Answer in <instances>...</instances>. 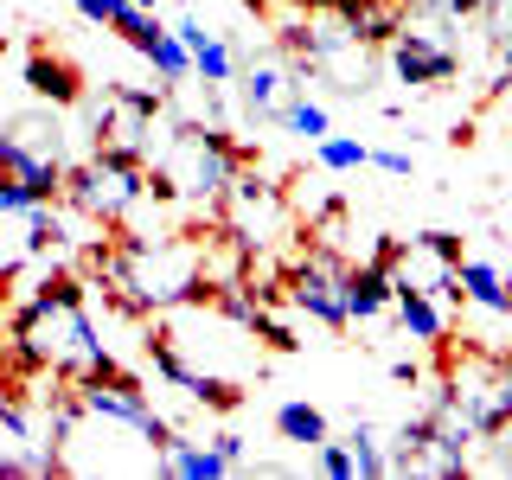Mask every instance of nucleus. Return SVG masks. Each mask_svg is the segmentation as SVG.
I'll return each instance as SVG.
<instances>
[{
  "mask_svg": "<svg viewBox=\"0 0 512 480\" xmlns=\"http://www.w3.org/2000/svg\"><path fill=\"white\" fill-rule=\"evenodd\" d=\"M455 26H416L404 20L391 32V77L404 90H442V84H455V71H461V52H455V39H448Z\"/></svg>",
  "mask_w": 512,
  "mask_h": 480,
  "instance_id": "7",
  "label": "nucleus"
},
{
  "mask_svg": "<svg viewBox=\"0 0 512 480\" xmlns=\"http://www.w3.org/2000/svg\"><path fill=\"white\" fill-rule=\"evenodd\" d=\"M295 90H308L295 71H288V58H263V64H250V77H244V116L250 122H282V109H288V96Z\"/></svg>",
  "mask_w": 512,
  "mask_h": 480,
  "instance_id": "10",
  "label": "nucleus"
},
{
  "mask_svg": "<svg viewBox=\"0 0 512 480\" xmlns=\"http://www.w3.org/2000/svg\"><path fill=\"white\" fill-rule=\"evenodd\" d=\"M448 410L474 429V436H493V429H512V352H487L468 346L461 359H448V372L436 378Z\"/></svg>",
  "mask_w": 512,
  "mask_h": 480,
  "instance_id": "5",
  "label": "nucleus"
},
{
  "mask_svg": "<svg viewBox=\"0 0 512 480\" xmlns=\"http://www.w3.org/2000/svg\"><path fill=\"white\" fill-rule=\"evenodd\" d=\"M212 442H218V455L231 461V468H244V436H237V429H218Z\"/></svg>",
  "mask_w": 512,
  "mask_h": 480,
  "instance_id": "27",
  "label": "nucleus"
},
{
  "mask_svg": "<svg viewBox=\"0 0 512 480\" xmlns=\"http://www.w3.org/2000/svg\"><path fill=\"white\" fill-rule=\"evenodd\" d=\"M103 276H109V288H116L122 308L167 314V308H180V301L205 295V244L186 237V231L122 237V244L103 256Z\"/></svg>",
  "mask_w": 512,
  "mask_h": 480,
  "instance_id": "2",
  "label": "nucleus"
},
{
  "mask_svg": "<svg viewBox=\"0 0 512 480\" xmlns=\"http://www.w3.org/2000/svg\"><path fill=\"white\" fill-rule=\"evenodd\" d=\"M314 461H320V474H327V480H359V461H352V448L333 442V436L314 448Z\"/></svg>",
  "mask_w": 512,
  "mask_h": 480,
  "instance_id": "24",
  "label": "nucleus"
},
{
  "mask_svg": "<svg viewBox=\"0 0 512 480\" xmlns=\"http://www.w3.org/2000/svg\"><path fill=\"white\" fill-rule=\"evenodd\" d=\"M26 90L39 96V103H52V109H71L77 96H84V77H77L58 52H45V45H39V52L26 58Z\"/></svg>",
  "mask_w": 512,
  "mask_h": 480,
  "instance_id": "16",
  "label": "nucleus"
},
{
  "mask_svg": "<svg viewBox=\"0 0 512 480\" xmlns=\"http://www.w3.org/2000/svg\"><path fill=\"white\" fill-rule=\"evenodd\" d=\"M218 212H224V237H231V244L244 250V256L276 250L282 237L295 231V212H288L282 186H269L263 173H244V167H237V180H231V186H224Z\"/></svg>",
  "mask_w": 512,
  "mask_h": 480,
  "instance_id": "6",
  "label": "nucleus"
},
{
  "mask_svg": "<svg viewBox=\"0 0 512 480\" xmlns=\"http://www.w3.org/2000/svg\"><path fill=\"white\" fill-rule=\"evenodd\" d=\"M391 263L384 256H372V263H352L346 269V314L359 320V327H372V320L391 314Z\"/></svg>",
  "mask_w": 512,
  "mask_h": 480,
  "instance_id": "12",
  "label": "nucleus"
},
{
  "mask_svg": "<svg viewBox=\"0 0 512 480\" xmlns=\"http://www.w3.org/2000/svg\"><path fill=\"white\" fill-rule=\"evenodd\" d=\"M135 7H154V0H135Z\"/></svg>",
  "mask_w": 512,
  "mask_h": 480,
  "instance_id": "28",
  "label": "nucleus"
},
{
  "mask_svg": "<svg viewBox=\"0 0 512 480\" xmlns=\"http://www.w3.org/2000/svg\"><path fill=\"white\" fill-rule=\"evenodd\" d=\"M455 301H468L480 314H512V282L500 263H480V256H461L455 263Z\"/></svg>",
  "mask_w": 512,
  "mask_h": 480,
  "instance_id": "13",
  "label": "nucleus"
},
{
  "mask_svg": "<svg viewBox=\"0 0 512 480\" xmlns=\"http://www.w3.org/2000/svg\"><path fill=\"white\" fill-rule=\"evenodd\" d=\"M13 352L39 372H58V378H109L116 359H109L103 333L84 308V288L71 276H45L39 288L26 295V308L13 314Z\"/></svg>",
  "mask_w": 512,
  "mask_h": 480,
  "instance_id": "1",
  "label": "nucleus"
},
{
  "mask_svg": "<svg viewBox=\"0 0 512 480\" xmlns=\"http://www.w3.org/2000/svg\"><path fill=\"white\" fill-rule=\"evenodd\" d=\"M32 205H45V199H32V186H20V180L0 173V218H26Z\"/></svg>",
  "mask_w": 512,
  "mask_h": 480,
  "instance_id": "25",
  "label": "nucleus"
},
{
  "mask_svg": "<svg viewBox=\"0 0 512 480\" xmlns=\"http://www.w3.org/2000/svg\"><path fill=\"white\" fill-rule=\"evenodd\" d=\"M506 282H512V276H506Z\"/></svg>",
  "mask_w": 512,
  "mask_h": 480,
  "instance_id": "29",
  "label": "nucleus"
},
{
  "mask_svg": "<svg viewBox=\"0 0 512 480\" xmlns=\"http://www.w3.org/2000/svg\"><path fill=\"white\" fill-rule=\"evenodd\" d=\"M372 167H378V173H391V180H410L416 160H410L404 148H372Z\"/></svg>",
  "mask_w": 512,
  "mask_h": 480,
  "instance_id": "26",
  "label": "nucleus"
},
{
  "mask_svg": "<svg viewBox=\"0 0 512 480\" xmlns=\"http://www.w3.org/2000/svg\"><path fill=\"white\" fill-rule=\"evenodd\" d=\"M391 314H397V327H404V340H416V346H442L448 314H442L436 295H423V288H391Z\"/></svg>",
  "mask_w": 512,
  "mask_h": 480,
  "instance_id": "15",
  "label": "nucleus"
},
{
  "mask_svg": "<svg viewBox=\"0 0 512 480\" xmlns=\"http://www.w3.org/2000/svg\"><path fill=\"white\" fill-rule=\"evenodd\" d=\"M276 128H288V135H301V141L333 135V128H327V103H314L308 90H295V96H288V109H282V122H276Z\"/></svg>",
  "mask_w": 512,
  "mask_h": 480,
  "instance_id": "21",
  "label": "nucleus"
},
{
  "mask_svg": "<svg viewBox=\"0 0 512 480\" xmlns=\"http://www.w3.org/2000/svg\"><path fill=\"white\" fill-rule=\"evenodd\" d=\"M173 32H180V45L192 52V77H205V84H231V77H237L231 45H224V39H218V32L205 26V20H192V13H186V20L173 26Z\"/></svg>",
  "mask_w": 512,
  "mask_h": 480,
  "instance_id": "14",
  "label": "nucleus"
},
{
  "mask_svg": "<svg viewBox=\"0 0 512 480\" xmlns=\"http://www.w3.org/2000/svg\"><path fill=\"white\" fill-rule=\"evenodd\" d=\"M314 160L327 173H359V167H372V148H365V141H352V135H320L314 141Z\"/></svg>",
  "mask_w": 512,
  "mask_h": 480,
  "instance_id": "22",
  "label": "nucleus"
},
{
  "mask_svg": "<svg viewBox=\"0 0 512 480\" xmlns=\"http://www.w3.org/2000/svg\"><path fill=\"white\" fill-rule=\"evenodd\" d=\"M276 436H282V442H295V448H320V442L333 436V429H327V416H320L314 404L288 397V404H276Z\"/></svg>",
  "mask_w": 512,
  "mask_h": 480,
  "instance_id": "19",
  "label": "nucleus"
},
{
  "mask_svg": "<svg viewBox=\"0 0 512 480\" xmlns=\"http://www.w3.org/2000/svg\"><path fill=\"white\" fill-rule=\"evenodd\" d=\"M141 58H148L154 64V77H160V90H167V84H186V77H192V52H186V45H180V32H160V39L148 45V52H141Z\"/></svg>",
  "mask_w": 512,
  "mask_h": 480,
  "instance_id": "20",
  "label": "nucleus"
},
{
  "mask_svg": "<svg viewBox=\"0 0 512 480\" xmlns=\"http://www.w3.org/2000/svg\"><path fill=\"white\" fill-rule=\"evenodd\" d=\"M160 474H167V480H218V474H231V461L218 455V442L173 436L167 448H160Z\"/></svg>",
  "mask_w": 512,
  "mask_h": 480,
  "instance_id": "17",
  "label": "nucleus"
},
{
  "mask_svg": "<svg viewBox=\"0 0 512 480\" xmlns=\"http://www.w3.org/2000/svg\"><path fill=\"white\" fill-rule=\"evenodd\" d=\"M154 192V173L141 154H122V148H96L84 167H64V199L77 205L90 224H128L148 205Z\"/></svg>",
  "mask_w": 512,
  "mask_h": 480,
  "instance_id": "4",
  "label": "nucleus"
},
{
  "mask_svg": "<svg viewBox=\"0 0 512 480\" xmlns=\"http://www.w3.org/2000/svg\"><path fill=\"white\" fill-rule=\"evenodd\" d=\"M244 160L250 154L237 148L218 122H173L167 148L154 154V180L167 192H180V199H192V205H218Z\"/></svg>",
  "mask_w": 512,
  "mask_h": 480,
  "instance_id": "3",
  "label": "nucleus"
},
{
  "mask_svg": "<svg viewBox=\"0 0 512 480\" xmlns=\"http://www.w3.org/2000/svg\"><path fill=\"white\" fill-rule=\"evenodd\" d=\"M455 263H461L455 231H423V237H410V244H391V282L423 288V295H436V301H455Z\"/></svg>",
  "mask_w": 512,
  "mask_h": 480,
  "instance_id": "9",
  "label": "nucleus"
},
{
  "mask_svg": "<svg viewBox=\"0 0 512 480\" xmlns=\"http://www.w3.org/2000/svg\"><path fill=\"white\" fill-rule=\"evenodd\" d=\"M282 288H288V308L308 314V320H320L327 333H346V327H352V314H346V263H333L327 250L301 256V263L288 269Z\"/></svg>",
  "mask_w": 512,
  "mask_h": 480,
  "instance_id": "8",
  "label": "nucleus"
},
{
  "mask_svg": "<svg viewBox=\"0 0 512 480\" xmlns=\"http://www.w3.org/2000/svg\"><path fill=\"white\" fill-rule=\"evenodd\" d=\"M346 448H352V461H359V474H365V480H384V474H391V448L378 442V429H372V423H352Z\"/></svg>",
  "mask_w": 512,
  "mask_h": 480,
  "instance_id": "23",
  "label": "nucleus"
},
{
  "mask_svg": "<svg viewBox=\"0 0 512 480\" xmlns=\"http://www.w3.org/2000/svg\"><path fill=\"white\" fill-rule=\"evenodd\" d=\"M7 135H13V141H26L32 154L64 160V122H58V109H52V103H45V109H26V116H13V122H7Z\"/></svg>",
  "mask_w": 512,
  "mask_h": 480,
  "instance_id": "18",
  "label": "nucleus"
},
{
  "mask_svg": "<svg viewBox=\"0 0 512 480\" xmlns=\"http://www.w3.org/2000/svg\"><path fill=\"white\" fill-rule=\"evenodd\" d=\"M0 173L7 180H20V186H32V199H64V160H52V154H32L26 141H13L7 128H0Z\"/></svg>",
  "mask_w": 512,
  "mask_h": 480,
  "instance_id": "11",
  "label": "nucleus"
}]
</instances>
